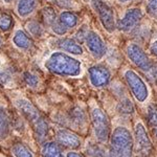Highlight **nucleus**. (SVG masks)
Instances as JSON below:
<instances>
[{"instance_id":"1","label":"nucleus","mask_w":157,"mask_h":157,"mask_svg":"<svg viewBox=\"0 0 157 157\" xmlns=\"http://www.w3.org/2000/svg\"><path fill=\"white\" fill-rule=\"evenodd\" d=\"M45 67L60 77H78L82 71V63L62 52H52L45 61Z\"/></svg>"},{"instance_id":"2","label":"nucleus","mask_w":157,"mask_h":157,"mask_svg":"<svg viewBox=\"0 0 157 157\" xmlns=\"http://www.w3.org/2000/svg\"><path fill=\"white\" fill-rule=\"evenodd\" d=\"M134 137L126 127H116L109 139L108 157H133Z\"/></svg>"},{"instance_id":"3","label":"nucleus","mask_w":157,"mask_h":157,"mask_svg":"<svg viewBox=\"0 0 157 157\" xmlns=\"http://www.w3.org/2000/svg\"><path fill=\"white\" fill-rule=\"evenodd\" d=\"M16 106L20 112L29 123L35 135L39 141H43L48 133V124L40 111L26 98H19L16 101Z\"/></svg>"},{"instance_id":"4","label":"nucleus","mask_w":157,"mask_h":157,"mask_svg":"<svg viewBox=\"0 0 157 157\" xmlns=\"http://www.w3.org/2000/svg\"><path fill=\"white\" fill-rule=\"evenodd\" d=\"M91 121L97 140L102 144L107 143L111 135L110 121L107 113L101 108H94L91 111Z\"/></svg>"},{"instance_id":"5","label":"nucleus","mask_w":157,"mask_h":157,"mask_svg":"<svg viewBox=\"0 0 157 157\" xmlns=\"http://www.w3.org/2000/svg\"><path fill=\"white\" fill-rule=\"evenodd\" d=\"M124 77L127 82V84L130 88L131 92L138 101L139 103H144L149 97V89L147 87L144 80L136 73L134 70L128 69L124 73Z\"/></svg>"},{"instance_id":"6","label":"nucleus","mask_w":157,"mask_h":157,"mask_svg":"<svg viewBox=\"0 0 157 157\" xmlns=\"http://www.w3.org/2000/svg\"><path fill=\"white\" fill-rule=\"evenodd\" d=\"M153 146L143 123H137L134 128V151L139 157L150 155Z\"/></svg>"},{"instance_id":"7","label":"nucleus","mask_w":157,"mask_h":157,"mask_svg":"<svg viewBox=\"0 0 157 157\" xmlns=\"http://www.w3.org/2000/svg\"><path fill=\"white\" fill-rule=\"evenodd\" d=\"M92 7L98 14V19L108 33H113L116 29L115 16L112 7L106 3L104 0H92Z\"/></svg>"},{"instance_id":"8","label":"nucleus","mask_w":157,"mask_h":157,"mask_svg":"<svg viewBox=\"0 0 157 157\" xmlns=\"http://www.w3.org/2000/svg\"><path fill=\"white\" fill-rule=\"evenodd\" d=\"M128 58L131 60V62L134 65H136L138 68H140L144 71H150L153 67L150 58L146 54V52L139 46L136 43L128 45L127 49H126Z\"/></svg>"},{"instance_id":"9","label":"nucleus","mask_w":157,"mask_h":157,"mask_svg":"<svg viewBox=\"0 0 157 157\" xmlns=\"http://www.w3.org/2000/svg\"><path fill=\"white\" fill-rule=\"evenodd\" d=\"M89 81L93 87L102 88L109 84L111 78V73L107 67L103 65H94L88 69Z\"/></svg>"},{"instance_id":"10","label":"nucleus","mask_w":157,"mask_h":157,"mask_svg":"<svg viewBox=\"0 0 157 157\" xmlns=\"http://www.w3.org/2000/svg\"><path fill=\"white\" fill-rule=\"evenodd\" d=\"M85 42L86 45H87V48L89 49L90 54L93 56L94 59L100 60L106 55L107 47H106L105 42L103 41V39L98 33L92 32V30L88 33Z\"/></svg>"},{"instance_id":"11","label":"nucleus","mask_w":157,"mask_h":157,"mask_svg":"<svg viewBox=\"0 0 157 157\" xmlns=\"http://www.w3.org/2000/svg\"><path fill=\"white\" fill-rule=\"evenodd\" d=\"M143 12L140 9H130L126 12L124 17L121 18L117 23L118 29L121 32H130L143 19Z\"/></svg>"},{"instance_id":"12","label":"nucleus","mask_w":157,"mask_h":157,"mask_svg":"<svg viewBox=\"0 0 157 157\" xmlns=\"http://www.w3.org/2000/svg\"><path fill=\"white\" fill-rule=\"evenodd\" d=\"M42 16L45 21V24L48 25L54 33H56L57 35H60V36L66 34L67 29L60 22L59 17L57 16L54 9H52L50 6L44 7L42 11Z\"/></svg>"},{"instance_id":"13","label":"nucleus","mask_w":157,"mask_h":157,"mask_svg":"<svg viewBox=\"0 0 157 157\" xmlns=\"http://www.w3.org/2000/svg\"><path fill=\"white\" fill-rule=\"evenodd\" d=\"M57 143L59 145L70 149H78L81 146V138L78 134L66 129H60L57 131Z\"/></svg>"},{"instance_id":"14","label":"nucleus","mask_w":157,"mask_h":157,"mask_svg":"<svg viewBox=\"0 0 157 157\" xmlns=\"http://www.w3.org/2000/svg\"><path fill=\"white\" fill-rule=\"evenodd\" d=\"M11 132V118L6 109L0 107V141L9 137Z\"/></svg>"},{"instance_id":"15","label":"nucleus","mask_w":157,"mask_h":157,"mask_svg":"<svg viewBox=\"0 0 157 157\" xmlns=\"http://www.w3.org/2000/svg\"><path fill=\"white\" fill-rule=\"evenodd\" d=\"M13 42L20 49H29L33 46V40L22 29L16 30L13 37Z\"/></svg>"},{"instance_id":"16","label":"nucleus","mask_w":157,"mask_h":157,"mask_svg":"<svg viewBox=\"0 0 157 157\" xmlns=\"http://www.w3.org/2000/svg\"><path fill=\"white\" fill-rule=\"evenodd\" d=\"M59 47L62 48L65 52H69L71 55H82L83 54V48L78 42H75L73 39L70 38H64L61 39L59 41Z\"/></svg>"},{"instance_id":"17","label":"nucleus","mask_w":157,"mask_h":157,"mask_svg":"<svg viewBox=\"0 0 157 157\" xmlns=\"http://www.w3.org/2000/svg\"><path fill=\"white\" fill-rule=\"evenodd\" d=\"M37 0H19L17 3V13L20 17H27L36 10Z\"/></svg>"},{"instance_id":"18","label":"nucleus","mask_w":157,"mask_h":157,"mask_svg":"<svg viewBox=\"0 0 157 157\" xmlns=\"http://www.w3.org/2000/svg\"><path fill=\"white\" fill-rule=\"evenodd\" d=\"M42 156L43 157H64L60 145L56 141H47L42 147Z\"/></svg>"},{"instance_id":"19","label":"nucleus","mask_w":157,"mask_h":157,"mask_svg":"<svg viewBox=\"0 0 157 157\" xmlns=\"http://www.w3.org/2000/svg\"><path fill=\"white\" fill-rule=\"evenodd\" d=\"M60 22L68 29H73L78 24V17L71 12H62L59 16Z\"/></svg>"},{"instance_id":"20","label":"nucleus","mask_w":157,"mask_h":157,"mask_svg":"<svg viewBox=\"0 0 157 157\" xmlns=\"http://www.w3.org/2000/svg\"><path fill=\"white\" fill-rule=\"evenodd\" d=\"M12 153L15 157H34L32 151L21 143L15 144L12 148Z\"/></svg>"},{"instance_id":"21","label":"nucleus","mask_w":157,"mask_h":157,"mask_svg":"<svg viewBox=\"0 0 157 157\" xmlns=\"http://www.w3.org/2000/svg\"><path fill=\"white\" fill-rule=\"evenodd\" d=\"M13 25H14V19L12 18V16L6 13H1L0 14V29L2 32H9L13 27Z\"/></svg>"},{"instance_id":"22","label":"nucleus","mask_w":157,"mask_h":157,"mask_svg":"<svg viewBox=\"0 0 157 157\" xmlns=\"http://www.w3.org/2000/svg\"><path fill=\"white\" fill-rule=\"evenodd\" d=\"M147 117H148V121L152 127L157 128V105L156 104H151L148 107Z\"/></svg>"},{"instance_id":"23","label":"nucleus","mask_w":157,"mask_h":157,"mask_svg":"<svg viewBox=\"0 0 157 157\" xmlns=\"http://www.w3.org/2000/svg\"><path fill=\"white\" fill-rule=\"evenodd\" d=\"M27 30L29 32V34L34 37H41L43 35V27L41 24L38 23L36 21H29L26 24Z\"/></svg>"},{"instance_id":"24","label":"nucleus","mask_w":157,"mask_h":157,"mask_svg":"<svg viewBox=\"0 0 157 157\" xmlns=\"http://www.w3.org/2000/svg\"><path fill=\"white\" fill-rule=\"evenodd\" d=\"M87 152L90 157H106V152L98 145H90L87 148Z\"/></svg>"},{"instance_id":"25","label":"nucleus","mask_w":157,"mask_h":157,"mask_svg":"<svg viewBox=\"0 0 157 157\" xmlns=\"http://www.w3.org/2000/svg\"><path fill=\"white\" fill-rule=\"evenodd\" d=\"M118 110H120V112L124 113V114H131L134 111V108L131 101L126 98V100H121L120 106H118Z\"/></svg>"},{"instance_id":"26","label":"nucleus","mask_w":157,"mask_h":157,"mask_svg":"<svg viewBox=\"0 0 157 157\" xmlns=\"http://www.w3.org/2000/svg\"><path fill=\"white\" fill-rule=\"evenodd\" d=\"M146 10L149 16L157 19V0H147Z\"/></svg>"},{"instance_id":"27","label":"nucleus","mask_w":157,"mask_h":157,"mask_svg":"<svg viewBox=\"0 0 157 157\" xmlns=\"http://www.w3.org/2000/svg\"><path fill=\"white\" fill-rule=\"evenodd\" d=\"M23 78H24V82L29 86H30V87H36L38 83H39V78H38L37 75H35L34 73L29 71L24 72Z\"/></svg>"},{"instance_id":"28","label":"nucleus","mask_w":157,"mask_h":157,"mask_svg":"<svg viewBox=\"0 0 157 157\" xmlns=\"http://www.w3.org/2000/svg\"><path fill=\"white\" fill-rule=\"evenodd\" d=\"M49 1L52 2L54 4H56L57 6L61 7V9L70 10V9H72L73 6H75L73 0H49Z\"/></svg>"},{"instance_id":"29","label":"nucleus","mask_w":157,"mask_h":157,"mask_svg":"<svg viewBox=\"0 0 157 157\" xmlns=\"http://www.w3.org/2000/svg\"><path fill=\"white\" fill-rule=\"evenodd\" d=\"M88 33H89V32H88V29H87V26H86V25H83L82 27H80L78 32L75 34V39H77L78 42L85 41Z\"/></svg>"},{"instance_id":"30","label":"nucleus","mask_w":157,"mask_h":157,"mask_svg":"<svg viewBox=\"0 0 157 157\" xmlns=\"http://www.w3.org/2000/svg\"><path fill=\"white\" fill-rule=\"evenodd\" d=\"M10 78H11V75H10L9 71L6 69H4L3 67H0V84L1 85L6 84L9 82Z\"/></svg>"},{"instance_id":"31","label":"nucleus","mask_w":157,"mask_h":157,"mask_svg":"<svg viewBox=\"0 0 157 157\" xmlns=\"http://www.w3.org/2000/svg\"><path fill=\"white\" fill-rule=\"evenodd\" d=\"M150 52H151L154 56H156V57H157V40H156V41H154V42L151 44V46H150Z\"/></svg>"},{"instance_id":"32","label":"nucleus","mask_w":157,"mask_h":157,"mask_svg":"<svg viewBox=\"0 0 157 157\" xmlns=\"http://www.w3.org/2000/svg\"><path fill=\"white\" fill-rule=\"evenodd\" d=\"M66 157H84V155L81 153H78V152H69V153H67Z\"/></svg>"},{"instance_id":"33","label":"nucleus","mask_w":157,"mask_h":157,"mask_svg":"<svg viewBox=\"0 0 157 157\" xmlns=\"http://www.w3.org/2000/svg\"><path fill=\"white\" fill-rule=\"evenodd\" d=\"M152 69H153V75H154V78H155V80L157 81V63L153 64V67H152Z\"/></svg>"},{"instance_id":"34","label":"nucleus","mask_w":157,"mask_h":157,"mask_svg":"<svg viewBox=\"0 0 157 157\" xmlns=\"http://www.w3.org/2000/svg\"><path fill=\"white\" fill-rule=\"evenodd\" d=\"M118 1L121 2V3H127L129 1H132V0H118Z\"/></svg>"},{"instance_id":"35","label":"nucleus","mask_w":157,"mask_h":157,"mask_svg":"<svg viewBox=\"0 0 157 157\" xmlns=\"http://www.w3.org/2000/svg\"><path fill=\"white\" fill-rule=\"evenodd\" d=\"M4 2H6V3H11V2L13 1V0H3Z\"/></svg>"},{"instance_id":"36","label":"nucleus","mask_w":157,"mask_h":157,"mask_svg":"<svg viewBox=\"0 0 157 157\" xmlns=\"http://www.w3.org/2000/svg\"><path fill=\"white\" fill-rule=\"evenodd\" d=\"M1 45H2V39H1V37H0V47H1Z\"/></svg>"}]
</instances>
